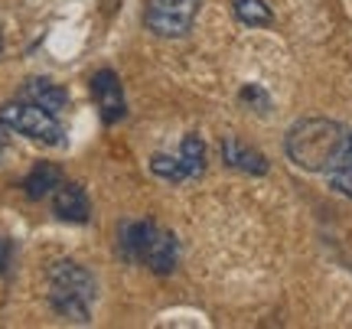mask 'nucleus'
Wrapping results in <instances>:
<instances>
[{
    "instance_id": "obj_1",
    "label": "nucleus",
    "mask_w": 352,
    "mask_h": 329,
    "mask_svg": "<svg viewBox=\"0 0 352 329\" xmlns=\"http://www.w3.org/2000/svg\"><path fill=\"white\" fill-rule=\"evenodd\" d=\"M346 144V131L329 117H303L287 131L284 150L290 163H297L307 173H327L329 163Z\"/></svg>"
},
{
    "instance_id": "obj_2",
    "label": "nucleus",
    "mask_w": 352,
    "mask_h": 329,
    "mask_svg": "<svg viewBox=\"0 0 352 329\" xmlns=\"http://www.w3.org/2000/svg\"><path fill=\"white\" fill-rule=\"evenodd\" d=\"M0 124L36 144H50V147L63 144V124L56 121V114L33 102H7L0 108Z\"/></svg>"
},
{
    "instance_id": "obj_3",
    "label": "nucleus",
    "mask_w": 352,
    "mask_h": 329,
    "mask_svg": "<svg viewBox=\"0 0 352 329\" xmlns=\"http://www.w3.org/2000/svg\"><path fill=\"white\" fill-rule=\"evenodd\" d=\"M199 13V0H147L144 10V23L151 33L164 39L186 36Z\"/></svg>"
},
{
    "instance_id": "obj_4",
    "label": "nucleus",
    "mask_w": 352,
    "mask_h": 329,
    "mask_svg": "<svg viewBox=\"0 0 352 329\" xmlns=\"http://www.w3.org/2000/svg\"><path fill=\"white\" fill-rule=\"evenodd\" d=\"M176 261H179V245H176L173 231L144 222V238H140V264H147L153 274H173Z\"/></svg>"
},
{
    "instance_id": "obj_5",
    "label": "nucleus",
    "mask_w": 352,
    "mask_h": 329,
    "mask_svg": "<svg viewBox=\"0 0 352 329\" xmlns=\"http://www.w3.org/2000/svg\"><path fill=\"white\" fill-rule=\"evenodd\" d=\"M50 293H63V297H76L82 304H95L98 297V280L91 277V271L76 261H56L50 267Z\"/></svg>"
},
{
    "instance_id": "obj_6",
    "label": "nucleus",
    "mask_w": 352,
    "mask_h": 329,
    "mask_svg": "<svg viewBox=\"0 0 352 329\" xmlns=\"http://www.w3.org/2000/svg\"><path fill=\"white\" fill-rule=\"evenodd\" d=\"M91 91H95V102H98L101 121L104 124H118L127 114V102H124V89L114 76L111 69H101L98 76L91 78Z\"/></svg>"
},
{
    "instance_id": "obj_7",
    "label": "nucleus",
    "mask_w": 352,
    "mask_h": 329,
    "mask_svg": "<svg viewBox=\"0 0 352 329\" xmlns=\"http://www.w3.org/2000/svg\"><path fill=\"white\" fill-rule=\"evenodd\" d=\"M52 212L63 218V222L85 225L88 218H91V203H88L85 190L78 183H59L56 192H52Z\"/></svg>"
},
{
    "instance_id": "obj_8",
    "label": "nucleus",
    "mask_w": 352,
    "mask_h": 329,
    "mask_svg": "<svg viewBox=\"0 0 352 329\" xmlns=\"http://www.w3.org/2000/svg\"><path fill=\"white\" fill-rule=\"evenodd\" d=\"M222 160L232 170H241V173H252V177H264L267 173V157L258 153L254 147L241 144L239 137H226L222 140Z\"/></svg>"
},
{
    "instance_id": "obj_9",
    "label": "nucleus",
    "mask_w": 352,
    "mask_h": 329,
    "mask_svg": "<svg viewBox=\"0 0 352 329\" xmlns=\"http://www.w3.org/2000/svg\"><path fill=\"white\" fill-rule=\"evenodd\" d=\"M23 102H33L39 108H46V111L59 114L69 104V91L63 85H56L50 78H26L23 82Z\"/></svg>"
},
{
    "instance_id": "obj_10",
    "label": "nucleus",
    "mask_w": 352,
    "mask_h": 329,
    "mask_svg": "<svg viewBox=\"0 0 352 329\" xmlns=\"http://www.w3.org/2000/svg\"><path fill=\"white\" fill-rule=\"evenodd\" d=\"M63 183V170L56 163H36L33 170H30V177L23 179V192L30 196V199H46V196H52L56 192V186Z\"/></svg>"
},
{
    "instance_id": "obj_11",
    "label": "nucleus",
    "mask_w": 352,
    "mask_h": 329,
    "mask_svg": "<svg viewBox=\"0 0 352 329\" xmlns=\"http://www.w3.org/2000/svg\"><path fill=\"white\" fill-rule=\"evenodd\" d=\"M327 177H329V190H336L340 196L352 199V134H346V144L336 153V160L329 163Z\"/></svg>"
},
{
    "instance_id": "obj_12",
    "label": "nucleus",
    "mask_w": 352,
    "mask_h": 329,
    "mask_svg": "<svg viewBox=\"0 0 352 329\" xmlns=\"http://www.w3.org/2000/svg\"><path fill=\"white\" fill-rule=\"evenodd\" d=\"M140 238H144V222H121L118 225V258L127 264H140Z\"/></svg>"
},
{
    "instance_id": "obj_13",
    "label": "nucleus",
    "mask_w": 352,
    "mask_h": 329,
    "mask_svg": "<svg viewBox=\"0 0 352 329\" xmlns=\"http://www.w3.org/2000/svg\"><path fill=\"white\" fill-rule=\"evenodd\" d=\"M179 160H183V170H186L189 179H196L206 173V144L196 134H186L183 144H179Z\"/></svg>"
},
{
    "instance_id": "obj_14",
    "label": "nucleus",
    "mask_w": 352,
    "mask_h": 329,
    "mask_svg": "<svg viewBox=\"0 0 352 329\" xmlns=\"http://www.w3.org/2000/svg\"><path fill=\"white\" fill-rule=\"evenodd\" d=\"M232 10L245 26H271V20H274V13L264 0H235Z\"/></svg>"
},
{
    "instance_id": "obj_15",
    "label": "nucleus",
    "mask_w": 352,
    "mask_h": 329,
    "mask_svg": "<svg viewBox=\"0 0 352 329\" xmlns=\"http://www.w3.org/2000/svg\"><path fill=\"white\" fill-rule=\"evenodd\" d=\"M151 170L157 173V177L170 179V183H183V179H189L186 170H183V160H179V157H170V153H153Z\"/></svg>"
},
{
    "instance_id": "obj_16",
    "label": "nucleus",
    "mask_w": 352,
    "mask_h": 329,
    "mask_svg": "<svg viewBox=\"0 0 352 329\" xmlns=\"http://www.w3.org/2000/svg\"><path fill=\"white\" fill-rule=\"evenodd\" d=\"M241 102H252V104H258V108H267V95H264L261 89H258V85H245V89H241Z\"/></svg>"
},
{
    "instance_id": "obj_17",
    "label": "nucleus",
    "mask_w": 352,
    "mask_h": 329,
    "mask_svg": "<svg viewBox=\"0 0 352 329\" xmlns=\"http://www.w3.org/2000/svg\"><path fill=\"white\" fill-rule=\"evenodd\" d=\"M7 261H10V241L0 235V271L7 267Z\"/></svg>"
},
{
    "instance_id": "obj_18",
    "label": "nucleus",
    "mask_w": 352,
    "mask_h": 329,
    "mask_svg": "<svg viewBox=\"0 0 352 329\" xmlns=\"http://www.w3.org/2000/svg\"><path fill=\"white\" fill-rule=\"evenodd\" d=\"M3 147H7V137H3V134H0V153H3Z\"/></svg>"
},
{
    "instance_id": "obj_19",
    "label": "nucleus",
    "mask_w": 352,
    "mask_h": 329,
    "mask_svg": "<svg viewBox=\"0 0 352 329\" xmlns=\"http://www.w3.org/2000/svg\"><path fill=\"white\" fill-rule=\"evenodd\" d=\"M0 52H3V39H0Z\"/></svg>"
}]
</instances>
